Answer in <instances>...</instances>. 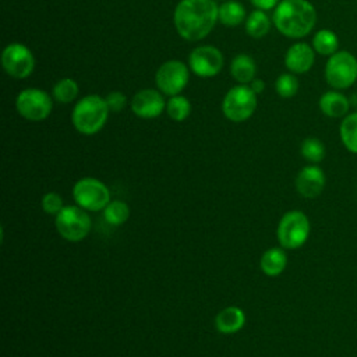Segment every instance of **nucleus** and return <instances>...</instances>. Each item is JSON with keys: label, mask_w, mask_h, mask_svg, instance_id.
Here are the masks:
<instances>
[{"label": "nucleus", "mask_w": 357, "mask_h": 357, "mask_svg": "<svg viewBox=\"0 0 357 357\" xmlns=\"http://www.w3.org/2000/svg\"><path fill=\"white\" fill-rule=\"evenodd\" d=\"M218 11L216 0H180L173 13V24L183 39L198 42L215 28Z\"/></svg>", "instance_id": "f257e3e1"}, {"label": "nucleus", "mask_w": 357, "mask_h": 357, "mask_svg": "<svg viewBox=\"0 0 357 357\" xmlns=\"http://www.w3.org/2000/svg\"><path fill=\"white\" fill-rule=\"evenodd\" d=\"M272 22L286 38L300 39L314 29L317 11L307 0H280L273 10Z\"/></svg>", "instance_id": "f03ea898"}, {"label": "nucleus", "mask_w": 357, "mask_h": 357, "mask_svg": "<svg viewBox=\"0 0 357 357\" xmlns=\"http://www.w3.org/2000/svg\"><path fill=\"white\" fill-rule=\"evenodd\" d=\"M109 106L106 99L92 93L81 98L71 113V123L74 128L84 135H93L99 132L109 117Z\"/></svg>", "instance_id": "7ed1b4c3"}, {"label": "nucleus", "mask_w": 357, "mask_h": 357, "mask_svg": "<svg viewBox=\"0 0 357 357\" xmlns=\"http://www.w3.org/2000/svg\"><path fill=\"white\" fill-rule=\"evenodd\" d=\"M311 230L310 220L307 215L301 211L286 212L278 225L276 236L280 247L284 250H296L305 244Z\"/></svg>", "instance_id": "20e7f679"}, {"label": "nucleus", "mask_w": 357, "mask_h": 357, "mask_svg": "<svg viewBox=\"0 0 357 357\" xmlns=\"http://www.w3.org/2000/svg\"><path fill=\"white\" fill-rule=\"evenodd\" d=\"M325 79L333 89H346L357 81V59L347 50H337L328 57Z\"/></svg>", "instance_id": "39448f33"}, {"label": "nucleus", "mask_w": 357, "mask_h": 357, "mask_svg": "<svg viewBox=\"0 0 357 357\" xmlns=\"http://www.w3.org/2000/svg\"><path fill=\"white\" fill-rule=\"evenodd\" d=\"M54 223L59 234L64 240H68L73 243L84 240L89 234L91 226H92L88 211L78 206L77 204L64 206L56 215Z\"/></svg>", "instance_id": "423d86ee"}, {"label": "nucleus", "mask_w": 357, "mask_h": 357, "mask_svg": "<svg viewBox=\"0 0 357 357\" xmlns=\"http://www.w3.org/2000/svg\"><path fill=\"white\" fill-rule=\"evenodd\" d=\"M257 109V95L248 85L238 84L230 88L222 102L225 117L234 123L248 120Z\"/></svg>", "instance_id": "0eeeda50"}, {"label": "nucleus", "mask_w": 357, "mask_h": 357, "mask_svg": "<svg viewBox=\"0 0 357 357\" xmlns=\"http://www.w3.org/2000/svg\"><path fill=\"white\" fill-rule=\"evenodd\" d=\"M75 204L88 212L103 211L110 202L107 185L95 177H82L73 187Z\"/></svg>", "instance_id": "6e6552de"}, {"label": "nucleus", "mask_w": 357, "mask_h": 357, "mask_svg": "<svg viewBox=\"0 0 357 357\" xmlns=\"http://www.w3.org/2000/svg\"><path fill=\"white\" fill-rule=\"evenodd\" d=\"M15 109L25 120L42 121L52 113L53 96L39 88H26L17 95Z\"/></svg>", "instance_id": "1a4fd4ad"}, {"label": "nucleus", "mask_w": 357, "mask_h": 357, "mask_svg": "<svg viewBox=\"0 0 357 357\" xmlns=\"http://www.w3.org/2000/svg\"><path fill=\"white\" fill-rule=\"evenodd\" d=\"M190 81V67L180 60H167L156 70V88L167 96L180 95Z\"/></svg>", "instance_id": "9d476101"}, {"label": "nucleus", "mask_w": 357, "mask_h": 357, "mask_svg": "<svg viewBox=\"0 0 357 357\" xmlns=\"http://www.w3.org/2000/svg\"><path fill=\"white\" fill-rule=\"evenodd\" d=\"M1 66L11 78L24 79L33 73L35 57L29 47L20 42H13L3 49Z\"/></svg>", "instance_id": "9b49d317"}, {"label": "nucleus", "mask_w": 357, "mask_h": 357, "mask_svg": "<svg viewBox=\"0 0 357 357\" xmlns=\"http://www.w3.org/2000/svg\"><path fill=\"white\" fill-rule=\"evenodd\" d=\"M225 64L222 52L212 45L194 47L188 54L190 70L201 78H212L218 75Z\"/></svg>", "instance_id": "f8f14e48"}, {"label": "nucleus", "mask_w": 357, "mask_h": 357, "mask_svg": "<svg viewBox=\"0 0 357 357\" xmlns=\"http://www.w3.org/2000/svg\"><path fill=\"white\" fill-rule=\"evenodd\" d=\"M166 100L159 89H141L130 100L131 110L141 119L159 117L166 110Z\"/></svg>", "instance_id": "ddd939ff"}, {"label": "nucleus", "mask_w": 357, "mask_h": 357, "mask_svg": "<svg viewBox=\"0 0 357 357\" xmlns=\"http://www.w3.org/2000/svg\"><path fill=\"white\" fill-rule=\"evenodd\" d=\"M325 173L317 165L304 166L296 177V190L304 198H317L325 187Z\"/></svg>", "instance_id": "4468645a"}, {"label": "nucleus", "mask_w": 357, "mask_h": 357, "mask_svg": "<svg viewBox=\"0 0 357 357\" xmlns=\"http://www.w3.org/2000/svg\"><path fill=\"white\" fill-rule=\"evenodd\" d=\"M315 61V50L305 42L291 45L284 54V66L293 74H304L311 70Z\"/></svg>", "instance_id": "2eb2a0df"}, {"label": "nucleus", "mask_w": 357, "mask_h": 357, "mask_svg": "<svg viewBox=\"0 0 357 357\" xmlns=\"http://www.w3.org/2000/svg\"><path fill=\"white\" fill-rule=\"evenodd\" d=\"M319 109L321 112L332 119H339L344 117L349 113L350 109V102L349 99L339 91H328L322 93L319 98Z\"/></svg>", "instance_id": "dca6fc26"}, {"label": "nucleus", "mask_w": 357, "mask_h": 357, "mask_svg": "<svg viewBox=\"0 0 357 357\" xmlns=\"http://www.w3.org/2000/svg\"><path fill=\"white\" fill-rule=\"evenodd\" d=\"M245 324V314L241 308L230 305L219 311V314L215 318L216 329L220 333H236L238 332Z\"/></svg>", "instance_id": "f3484780"}, {"label": "nucleus", "mask_w": 357, "mask_h": 357, "mask_svg": "<svg viewBox=\"0 0 357 357\" xmlns=\"http://www.w3.org/2000/svg\"><path fill=\"white\" fill-rule=\"evenodd\" d=\"M230 74L238 84L248 85L255 78L257 64L251 56L240 53L230 63Z\"/></svg>", "instance_id": "a211bd4d"}, {"label": "nucleus", "mask_w": 357, "mask_h": 357, "mask_svg": "<svg viewBox=\"0 0 357 357\" xmlns=\"http://www.w3.org/2000/svg\"><path fill=\"white\" fill-rule=\"evenodd\" d=\"M261 269L266 276H279L286 265H287V255L283 247H272L268 248L259 261Z\"/></svg>", "instance_id": "6ab92c4d"}, {"label": "nucleus", "mask_w": 357, "mask_h": 357, "mask_svg": "<svg viewBox=\"0 0 357 357\" xmlns=\"http://www.w3.org/2000/svg\"><path fill=\"white\" fill-rule=\"evenodd\" d=\"M218 18L226 26H238L247 18L245 7L240 1L226 0L219 6Z\"/></svg>", "instance_id": "aec40b11"}, {"label": "nucleus", "mask_w": 357, "mask_h": 357, "mask_svg": "<svg viewBox=\"0 0 357 357\" xmlns=\"http://www.w3.org/2000/svg\"><path fill=\"white\" fill-rule=\"evenodd\" d=\"M271 18L262 10L251 11L245 18V32L255 39L264 38L271 29Z\"/></svg>", "instance_id": "412c9836"}, {"label": "nucleus", "mask_w": 357, "mask_h": 357, "mask_svg": "<svg viewBox=\"0 0 357 357\" xmlns=\"http://www.w3.org/2000/svg\"><path fill=\"white\" fill-rule=\"evenodd\" d=\"M312 47L321 56H332L339 50V38L331 29H319L312 38Z\"/></svg>", "instance_id": "4be33fe9"}, {"label": "nucleus", "mask_w": 357, "mask_h": 357, "mask_svg": "<svg viewBox=\"0 0 357 357\" xmlns=\"http://www.w3.org/2000/svg\"><path fill=\"white\" fill-rule=\"evenodd\" d=\"M339 132L346 149L351 153H357V112L344 116Z\"/></svg>", "instance_id": "5701e85b"}, {"label": "nucleus", "mask_w": 357, "mask_h": 357, "mask_svg": "<svg viewBox=\"0 0 357 357\" xmlns=\"http://www.w3.org/2000/svg\"><path fill=\"white\" fill-rule=\"evenodd\" d=\"M79 93L78 82L73 78H61L59 79L52 89V96L59 103H71L77 99Z\"/></svg>", "instance_id": "b1692460"}, {"label": "nucleus", "mask_w": 357, "mask_h": 357, "mask_svg": "<svg viewBox=\"0 0 357 357\" xmlns=\"http://www.w3.org/2000/svg\"><path fill=\"white\" fill-rule=\"evenodd\" d=\"M103 216L107 223L113 226H120L128 220L130 208L124 201L114 199L106 205V208L103 209Z\"/></svg>", "instance_id": "393cba45"}, {"label": "nucleus", "mask_w": 357, "mask_h": 357, "mask_svg": "<svg viewBox=\"0 0 357 357\" xmlns=\"http://www.w3.org/2000/svg\"><path fill=\"white\" fill-rule=\"evenodd\" d=\"M166 113L174 121H184L191 113V103L184 95H174L166 103Z\"/></svg>", "instance_id": "a878e982"}, {"label": "nucleus", "mask_w": 357, "mask_h": 357, "mask_svg": "<svg viewBox=\"0 0 357 357\" xmlns=\"http://www.w3.org/2000/svg\"><path fill=\"white\" fill-rule=\"evenodd\" d=\"M300 152L303 155V158L308 162H311L312 165L319 163L324 158H325V145L321 139L315 138V137H308L301 142L300 146Z\"/></svg>", "instance_id": "bb28decb"}, {"label": "nucleus", "mask_w": 357, "mask_h": 357, "mask_svg": "<svg viewBox=\"0 0 357 357\" xmlns=\"http://www.w3.org/2000/svg\"><path fill=\"white\" fill-rule=\"evenodd\" d=\"M298 79L293 73H283L275 81V91L280 98H293L298 91Z\"/></svg>", "instance_id": "cd10ccee"}, {"label": "nucleus", "mask_w": 357, "mask_h": 357, "mask_svg": "<svg viewBox=\"0 0 357 357\" xmlns=\"http://www.w3.org/2000/svg\"><path fill=\"white\" fill-rule=\"evenodd\" d=\"M40 205H42V209H43L46 213H49V215H57V213L64 208L63 198L60 197V194H57V192H54V191L46 192V194L42 197Z\"/></svg>", "instance_id": "c85d7f7f"}, {"label": "nucleus", "mask_w": 357, "mask_h": 357, "mask_svg": "<svg viewBox=\"0 0 357 357\" xmlns=\"http://www.w3.org/2000/svg\"><path fill=\"white\" fill-rule=\"evenodd\" d=\"M106 103L109 106V110L113 113L121 112L127 106V96L120 91H112L106 95Z\"/></svg>", "instance_id": "c756f323"}, {"label": "nucleus", "mask_w": 357, "mask_h": 357, "mask_svg": "<svg viewBox=\"0 0 357 357\" xmlns=\"http://www.w3.org/2000/svg\"><path fill=\"white\" fill-rule=\"evenodd\" d=\"M250 3H251L257 10L268 11V10H275L276 6L279 4V0H250Z\"/></svg>", "instance_id": "7c9ffc66"}, {"label": "nucleus", "mask_w": 357, "mask_h": 357, "mask_svg": "<svg viewBox=\"0 0 357 357\" xmlns=\"http://www.w3.org/2000/svg\"><path fill=\"white\" fill-rule=\"evenodd\" d=\"M248 86L254 91L255 95H259V93H262L264 89H265V82H264L262 79H259V78H254V79L248 84Z\"/></svg>", "instance_id": "2f4dec72"}]
</instances>
